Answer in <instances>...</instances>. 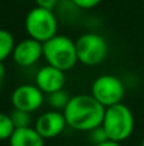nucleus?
Here are the masks:
<instances>
[{
	"mask_svg": "<svg viewBox=\"0 0 144 146\" xmlns=\"http://www.w3.org/2000/svg\"><path fill=\"white\" fill-rule=\"evenodd\" d=\"M105 110L106 108L91 94H81L71 96L63 113L69 127L75 131L91 132L102 124Z\"/></svg>",
	"mask_w": 144,
	"mask_h": 146,
	"instance_id": "nucleus-1",
	"label": "nucleus"
},
{
	"mask_svg": "<svg viewBox=\"0 0 144 146\" xmlns=\"http://www.w3.org/2000/svg\"><path fill=\"white\" fill-rule=\"evenodd\" d=\"M43 59L48 66L63 72L70 71L78 63L75 41L65 35H56L42 44Z\"/></svg>",
	"mask_w": 144,
	"mask_h": 146,
	"instance_id": "nucleus-2",
	"label": "nucleus"
},
{
	"mask_svg": "<svg viewBox=\"0 0 144 146\" xmlns=\"http://www.w3.org/2000/svg\"><path fill=\"white\" fill-rule=\"evenodd\" d=\"M135 126V119L132 109L120 103L109 106L105 110L102 127L109 140L122 142L132 136Z\"/></svg>",
	"mask_w": 144,
	"mask_h": 146,
	"instance_id": "nucleus-3",
	"label": "nucleus"
},
{
	"mask_svg": "<svg viewBox=\"0 0 144 146\" xmlns=\"http://www.w3.org/2000/svg\"><path fill=\"white\" fill-rule=\"evenodd\" d=\"M58 18L50 9L36 7L26 15L24 28L28 37L42 44L58 35Z\"/></svg>",
	"mask_w": 144,
	"mask_h": 146,
	"instance_id": "nucleus-4",
	"label": "nucleus"
},
{
	"mask_svg": "<svg viewBox=\"0 0 144 146\" xmlns=\"http://www.w3.org/2000/svg\"><path fill=\"white\" fill-rule=\"evenodd\" d=\"M78 62L88 67L101 64L109 54V44L106 38L94 32H87L75 41Z\"/></svg>",
	"mask_w": 144,
	"mask_h": 146,
	"instance_id": "nucleus-5",
	"label": "nucleus"
},
{
	"mask_svg": "<svg viewBox=\"0 0 144 146\" xmlns=\"http://www.w3.org/2000/svg\"><path fill=\"white\" fill-rule=\"evenodd\" d=\"M91 95L105 108H109L115 104L122 103L125 87L119 77L112 74H102L93 81Z\"/></svg>",
	"mask_w": 144,
	"mask_h": 146,
	"instance_id": "nucleus-6",
	"label": "nucleus"
},
{
	"mask_svg": "<svg viewBox=\"0 0 144 146\" xmlns=\"http://www.w3.org/2000/svg\"><path fill=\"white\" fill-rule=\"evenodd\" d=\"M45 101V94L36 85L24 83L20 85L13 91L12 104L14 109L24 110L28 113L38 110Z\"/></svg>",
	"mask_w": 144,
	"mask_h": 146,
	"instance_id": "nucleus-7",
	"label": "nucleus"
},
{
	"mask_svg": "<svg viewBox=\"0 0 144 146\" xmlns=\"http://www.w3.org/2000/svg\"><path fill=\"white\" fill-rule=\"evenodd\" d=\"M66 126L68 124H66L63 111L51 109V110L45 111L41 115H38L33 127L45 140H50L63 133Z\"/></svg>",
	"mask_w": 144,
	"mask_h": 146,
	"instance_id": "nucleus-8",
	"label": "nucleus"
},
{
	"mask_svg": "<svg viewBox=\"0 0 144 146\" xmlns=\"http://www.w3.org/2000/svg\"><path fill=\"white\" fill-rule=\"evenodd\" d=\"M12 58L14 63L23 68L36 64L41 58H43L42 42L28 37L15 44Z\"/></svg>",
	"mask_w": 144,
	"mask_h": 146,
	"instance_id": "nucleus-9",
	"label": "nucleus"
},
{
	"mask_svg": "<svg viewBox=\"0 0 144 146\" xmlns=\"http://www.w3.org/2000/svg\"><path fill=\"white\" fill-rule=\"evenodd\" d=\"M35 85L43 94H47V95L59 91L64 88V85H65V72L46 64L36 73Z\"/></svg>",
	"mask_w": 144,
	"mask_h": 146,
	"instance_id": "nucleus-10",
	"label": "nucleus"
},
{
	"mask_svg": "<svg viewBox=\"0 0 144 146\" xmlns=\"http://www.w3.org/2000/svg\"><path fill=\"white\" fill-rule=\"evenodd\" d=\"M10 146H45V139L35 129V127L15 128L9 139Z\"/></svg>",
	"mask_w": 144,
	"mask_h": 146,
	"instance_id": "nucleus-11",
	"label": "nucleus"
},
{
	"mask_svg": "<svg viewBox=\"0 0 144 146\" xmlns=\"http://www.w3.org/2000/svg\"><path fill=\"white\" fill-rule=\"evenodd\" d=\"M15 46V40L12 32L5 28H0V63L9 58L13 54Z\"/></svg>",
	"mask_w": 144,
	"mask_h": 146,
	"instance_id": "nucleus-12",
	"label": "nucleus"
},
{
	"mask_svg": "<svg viewBox=\"0 0 144 146\" xmlns=\"http://www.w3.org/2000/svg\"><path fill=\"white\" fill-rule=\"evenodd\" d=\"M46 100H47V104L50 105V108L52 110L64 111L68 103L70 101V96H69V94L64 88H61V90L55 91L52 94H48Z\"/></svg>",
	"mask_w": 144,
	"mask_h": 146,
	"instance_id": "nucleus-13",
	"label": "nucleus"
},
{
	"mask_svg": "<svg viewBox=\"0 0 144 146\" xmlns=\"http://www.w3.org/2000/svg\"><path fill=\"white\" fill-rule=\"evenodd\" d=\"M14 129L15 127L13 124L12 118H10V114L0 111V141L9 140Z\"/></svg>",
	"mask_w": 144,
	"mask_h": 146,
	"instance_id": "nucleus-14",
	"label": "nucleus"
},
{
	"mask_svg": "<svg viewBox=\"0 0 144 146\" xmlns=\"http://www.w3.org/2000/svg\"><path fill=\"white\" fill-rule=\"evenodd\" d=\"M32 113H28L24 110H19V109H13L10 113V118L13 121L15 128H24V127H31L32 123Z\"/></svg>",
	"mask_w": 144,
	"mask_h": 146,
	"instance_id": "nucleus-15",
	"label": "nucleus"
},
{
	"mask_svg": "<svg viewBox=\"0 0 144 146\" xmlns=\"http://www.w3.org/2000/svg\"><path fill=\"white\" fill-rule=\"evenodd\" d=\"M89 140H91V141L93 142L94 145L101 144V142L109 140V137H107V135H106V132H105L102 124L99 127H97V128L92 129V131L89 132Z\"/></svg>",
	"mask_w": 144,
	"mask_h": 146,
	"instance_id": "nucleus-16",
	"label": "nucleus"
},
{
	"mask_svg": "<svg viewBox=\"0 0 144 146\" xmlns=\"http://www.w3.org/2000/svg\"><path fill=\"white\" fill-rule=\"evenodd\" d=\"M70 1L79 9H92L97 7L102 0H70Z\"/></svg>",
	"mask_w": 144,
	"mask_h": 146,
	"instance_id": "nucleus-17",
	"label": "nucleus"
},
{
	"mask_svg": "<svg viewBox=\"0 0 144 146\" xmlns=\"http://www.w3.org/2000/svg\"><path fill=\"white\" fill-rule=\"evenodd\" d=\"M35 1H36V4H37V7L54 10L59 5L60 0H35Z\"/></svg>",
	"mask_w": 144,
	"mask_h": 146,
	"instance_id": "nucleus-18",
	"label": "nucleus"
},
{
	"mask_svg": "<svg viewBox=\"0 0 144 146\" xmlns=\"http://www.w3.org/2000/svg\"><path fill=\"white\" fill-rule=\"evenodd\" d=\"M94 146H121V142H116V141H112V140H106V141L101 142V144H97Z\"/></svg>",
	"mask_w": 144,
	"mask_h": 146,
	"instance_id": "nucleus-19",
	"label": "nucleus"
},
{
	"mask_svg": "<svg viewBox=\"0 0 144 146\" xmlns=\"http://www.w3.org/2000/svg\"><path fill=\"white\" fill-rule=\"evenodd\" d=\"M5 73H7V69H5L4 63H0V87L3 86V82H4Z\"/></svg>",
	"mask_w": 144,
	"mask_h": 146,
	"instance_id": "nucleus-20",
	"label": "nucleus"
},
{
	"mask_svg": "<svg viewBox=\"0 0 144 146\" xmlns=\"http://www.w3.org/2000/svg\"><path fill=\"white\" fill-rule=\"evenodd\" d=\"M140 146H144V136H143V139H142V144H140Z\"/></svg>",
	"mask_w": 144,
	"mask_h": 146,
	"instance_id": "nucleus-21",
	"label": "nucleus"
}]
</instances>
